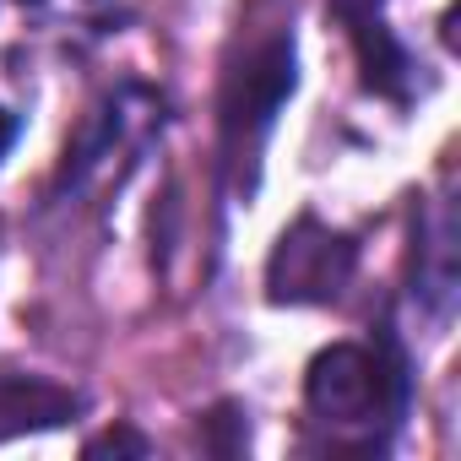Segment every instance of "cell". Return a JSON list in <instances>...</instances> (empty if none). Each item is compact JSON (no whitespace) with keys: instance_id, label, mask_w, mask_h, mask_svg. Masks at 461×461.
Segmentation results:
<instances>
[{"instance_id":"cell-8","label":"cell","mask_w":461,"mask_h":461,"mask_svg":"<svg viewBox=\"0 0 461 461\" xmlns=\"http://www.w3.org/2000/svg\"><path fill=\"white\" fill-rule=\"evenodd\" d=\"M17 131H23V125H17V114H12V109H0V158L17 147Z\"/></svg>"},{"instance_id":"cell-5","label":"cell","mask_w":461,"mask_h":461,"mask_svg":"<svg viewBox=\"0 0 461 461\" xmlns=\"http://www.w3.org/2000/svg\"><path fill=\"white\" fill-rule=\"evenodd\" d=\"M412 261H418V304L445 321L450 315V299H456V217L450 206L445 212H418V228H412Z\"/></svg>"},{"instance_id":"cell-3","label":"cell","mask_w":461,"mask_h":461,"mask_svg":"<svg viewBox=\"0 0 461 461\" xmlns=\"http://www.w3.org/2000/svg\"><path fill=\"white\" fill-rule=\"evenodd\" d=\"M353 272H358V245L342 228L304 212L294 228H283V240L267 261V299L272 304H337Z\"/></svg>"},{"instance_id":"cell-7","label":"cell","mask_w":461,"mask_h":461,"mask_svg":"<svg viewBox=\"0 0 461 461\" xmlns=\"http://www.w3.org/2000/svg\"><path fill=\"white\" fill-rule=\"evenodd\" d=\"M104 450H136V456H147V439H136V434H104V439H87V456H104Z\"/></svg>"},{"instance_id":"cell-6","label":"cell","mask_w":461,"mask_h":461,"mask_svg":"<svg viewBox=\"0 0 461 461\" xmlns=\"http://www.w3.org/2000/svg\"><path fill=\"white\" fill-rule=\"evenodd\" d=\"M71 412H82V396L50 380L28 375H0V439H12L23 429H55Z\"/></svg>"},{"instance_id":"cell-2","label":"cell","mask_w":461,"mask_h":461,"mask_svg":"<svg viewBox=\"0 0 461 461\" xmlns=\"http://www.w3.org/2000/svg\"><path fill=\"white\" fill-rule=\"evenodd\" d=\"M412 407V358L391 321L369 342H331L304 369L310 429L326 434V450L380 456Z\"/></svg>"},{"instance_id":"cell-9","label":"cell","mask_w":461,"mask_h":461,"mask_svg":"<svg viewBox=\"0 0 461 461\" xmlns=\"http://www.w3.org/2000/svg\"><path fill=\"white\" fill-rule=\"evenodd\" d=\"M23 6H44V0H23Z\"/></svg>"},{"instance_id":"cell-1","label":"cell","mask_w":461,"mask_h":461,"mask_svg":"<svg viewBox=\"0 0 461 461\" xmlns=\"http://www.w3.org/2000/svg\"><path fill=\"white\" fill-rule=\"evenodd\" d=\"M299 87V44H294V6L283 0H250L222 55L217 82V168L234 195H256L261 152L277 131L283 104Z\"/></svg>"},{"instance_id":"cell-4","label":"cell","mask_w":461,"mask_h":461,"mask_svg":"<svg viewBox=\"0 0 461 461\" xmlns=\"http://www.w3.org/2000/svg\"><path fill=\"white\" fill-rule=\"evenodd\" d=\"M331 17L342 23V33L353 44L364 87L391 104H407L412 98V55L402 50V39L385 23V0H331Z\"/></svg>"}]
</instances>
